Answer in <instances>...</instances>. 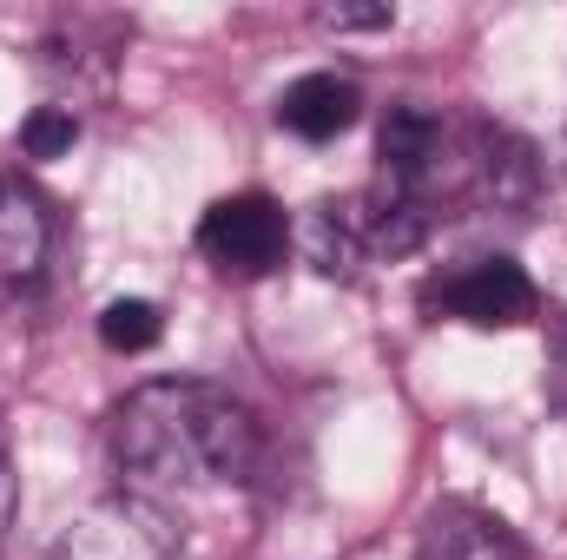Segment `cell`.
<instances>
[{
    "instance_id": "obj_1",
    "label": "cell",
    "mask_w": 567,
    "mask_h": 560,
    "mask_svg": "<svg viewBox=\"0 0 567 560\" xmlns=\"http://www.w3.org/2000/svg\"><path fill=\"white\" fill-rule=\"evenodd\" d=\"M258 455H265V428L251 403L218 383L158 376V383H140L113 416V462L133 481V495L251 481Z\"/></svg>"
},
{
    "instance_id": "obj_11",
    "label": "cell",
    "mask_w": 567,
    "mask_h": 560,
    "mask_svg": "<svg viewBox=\"0 0 567 560\" xmlns=\"http://www.w3.org/2000/svg\"><path fill=\"white\" fill-rule=\"evenodd\" d=\"M158 336H165V317H158L152 297H113V303L100 310V343H106L113 356H140Z\"/></svg>"
},
{
    "instance_id": "obj_8",
    "label": "cell",
    "mask_w": 567,
    "mask_h": 560,
    "mask_svg": "<svg viewBox=\"0 0 567 560\" xmlns=\"http://www.w3.org/2000/svg\"><path fill=\"white\" fill-rule=\"evenodd\" d=\"M468 172H475V191L502 211H528L535 191H542V158L535 145L508 126H475V152H468Z\"/></svg>"
},
{
    "instance_id": "obj_5",
    "label": "cell",
    "mask_w": 567,
    "mask_h": 560,
    "mask_svg": "<svg viewBox=\"0 0 567 560\" xmlns=\"http://www.w3.org/2000/svg\"><path fill=\"white\" fill-rule=\"evenodd\" d=\"M429 303L462 317V323H475V330H515V323L535 317V278L515 258H475L468 271L435 283Z\"/></svg>"
},
{
    "instance_id": "obj_3",
    "label": "cell",
    "mask_w": 567,
    "mask_h": 560,
    "mask_svg": "<svg viewBox=\"0 0 567 560\" xmlns=\"http://www.w3.org/2000/svg\"><path fill=\"white\" fill-rule=\"evenodd\" d=\"M198 251H205V265L218 278H238V283L271 278L284 265V251H290V218L265 191H231L198 218Z\"/></svg>"
},
{
    "instance_id": "obj_15",
    "label": "cell",
    "mask_w": 567,
    "mask_h": 560,
    "mask_svg": "<svg viewBox=\"0 0 567 560\" xmlns=\"http://www.w3.org/2000/svg\"><path fill=\"white\" fill-rule=\"evenodd\" d=\"M13 508H20V481H13V468H7V455H0V535L13 528Z\"/></svg>"
},
{
    "instance_id": "obj_13",
    "label": "cell",
    "mask_w": 567,
    "mask_h": 560,
    "mask_svg": "<svg viewBox=\"0 0 567 560\" xmlns=\"http://www.w3.org/2000/svg\"><path fill=\"white\" fill-rule=\"evenodd\" d=\"M317 20H323V27H337V33H357V27H390L396 13H390V7H323Z\"/></svg>"
},
{
    "instance_id": "obj_9",
    "label": "cell",
    "mask_w": 567,
    "mask_h": 560,
    "mask_svg": "<svg viewBox=\"0 0 567 560\" xmlns=\"http://www.w3.org/2000/svg\"><path fill=\"white\" fill-rule=\"evenodd\" d=\"M423 560H528V548L475 501H435L423 521Z\"/></svg>"
},
{
    "instance_id": "obj_2",
    "label": "cell",
    "mask_w": 567,
    "mask_h": 560,
    "mask_svg": "<svg viewBox=\"0 0 567 560\" xmlns=\"http://www.w3.org/2000/svg\"><path fill=\"white\" fill-rule=\"evenodd\" d=\"M185 535L152 495H100L60 521L53 560H178Z\"/></svg>"
},
{
    "instance_id": "obj_7",
    "label": "cell",
    "mask_w": 567,
    "mask_h": 560,
    "mask_svg": "<svg viewBox=\"0 0 567 560\" xmlns=\"http://www.w3.org/2000/svg\"><path fill=\"white\" fill-rule=\"evenodd\" d=\"M357 113H363V86L350 80V73H303V80H290L278 100V126L290 139H343L350 126H357Z\"/></svg>"
},
{
    "instance_id": "obj_14",
    "label": "cell",
    "mask_w": 567,
    "mask_h": 560,
    "mask_svg": "<svg viewBox=\"0 0 567 560\" xmlns=\"http://www.w3.org/2000/svg\"><path fill=\"white\" fill-rule=\"evenodd\" d=\"M548 396H555V409L567 416V317L555 323V343H548Z\"/></svg>"
},
{
    "instance_id": "obj_6",
    "label": "cell",
    "mask_w": 567,
    "mask_h": 560,
    "mask_svg": "<svg viewBox=\"0 0 567 560\" xmlns=\"http://www.w3.org/2000/svg\"><path fill=\"white\" fill-rule=\"evenodd\" d=\"M53 258V205L20 172L0 178V290H33Z\"/></svg>"
},
{
    "instance_id": "obj_10",
    "label": "cell",
    "mask_w": 567,
    "mask_h": 560,
    "mask_svg": "<svg viewBox=\"0 0 567 560\" xmlns=\"http://www.w3.org/2000/svg\"><path fill=\"white\" fill-rule=\"evenodd\" d=\"M290 238H303V258L323 271V278H350L363 258H370V238H363V211H357V198H330V205H310V218H303V231H290Z\"/></svg>"
},
{
    "instance_id": "obj_12",
    "label": "cell",
    "mask_w": 567,
    "mask_h": 560,
    "mask_svg": "<svg viewBox=\"0 0 567 560\" xmlns=\"http://www.w3.org/2000/svg\"><path fill=\"white\" fill-rule=\"evenodd\" d=\"M73 139H80L73 106H33L27 126H20V152L27 158H60V152H73Z\"/></svg>"
},
{
    "instance_id": "obj_4",
    "label": "cell",
    "mask_w": 567,
    "mask_h": 560,
    "mask_svg": "<svg viewBox=\"0 0 567 560\" xmlns=\"http://www.w3.org/2000/svg\"><path fill=\"white\" fill-rule=\"evenodd\" d=\"M442 158H449V126L429 106H416V100L390 106V120L377 133V185H370V198L377 205H410V211L435 218Z\"/></svg>"
}]
</instances>
